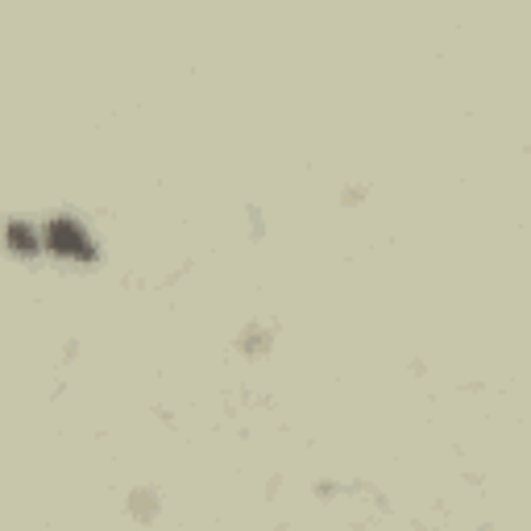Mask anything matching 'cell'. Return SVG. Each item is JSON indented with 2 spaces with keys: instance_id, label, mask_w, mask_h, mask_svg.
I'll return each mask as SVG.
<instances>
[{
  "instance_id": "cell-1",
  "label": "cell",
  "mask_w": 531,
  "mask_h": 531,
  "mask_svg": "<svg viewBox=\"0 0 531 531\" xmlns=\"http://www.w3.org/2000/svg\"><path fill=\"white\" fill-rule=\"evenodd\" d=\"M50 245L59 249V254H67V258H79V262L92 258V241L75 225V220H54V225H50Z\"/></svg>"
},
{
  "instance_id": "cell-2",
  "label": "cell",
  "mask_w": 531,
  "mask_h": 531,
  "mask_svg": "<svg viewBox=\"0 0 531 531\" xmlns=\"http://www.w3.org/2000/svg\"><path fill=\"white\" fill-rule=\"evenodd\" d=\"M9 241H13V249H38V237L25 229V225H13L9 229Z\"/></svg>"
}]
</instances>
